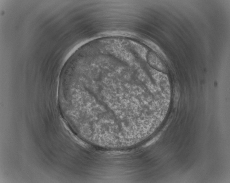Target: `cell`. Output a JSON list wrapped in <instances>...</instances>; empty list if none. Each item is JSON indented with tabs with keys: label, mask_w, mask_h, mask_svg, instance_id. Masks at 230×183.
I'll return each mask as SVG.
<instances>
[{
	"label": "cell",
	"mask_w": 230,
	"mask_h": 183,
	"mask_svg": "<svg viewBox=\"0 0 230 183\" xmlns=\"http://www.w3.org/2000/svg\"><path fill=\"white\" fill-rule=\"evenodd\" d=\"M149 60L150 65L155 69L161 71H165V68L161 61L153 53L150 52L149 54Z\"/></svg>",
	"instance_id": "obj_1"
},
{
	"label": "cell",
	"mask_w": 230,
	"mask_h": 183,
	"mask_svg": "<svg viewBox=\"0 0 230 183\" xmlns=\"http://www.w3.org/2000/svg\"><path fill=\"white\" fill-rule=\"evenodd\" d=\"M180 96V91L179 88L176 87L175 89V103H178Z\"/></svg>",
	"instance_id": "obj_2"
}]
</instances>
